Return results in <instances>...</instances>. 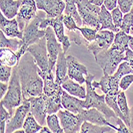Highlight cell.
Wrapping results in <instances>:
<instances>
[{
    "instance_id": "1",
    "label": "cell",
    "mask_w": 133,
    "mask_h": 133,
    "mask_svg": "<svg viewBox=\"0 0 133 133\" xmlns=\"http://www.w3.org/2000/svg\"><path fill=\"white\" fill-rule=\"evenodd\" d=\"M19 76L23 99H29L43 93L44 83L38 74V66L33 56L26 52L16 66Z\"/></svg>"
},
{
    "instance_id": "2",
    "label": "cell",
    "mask_w": 133,
    "mask_h": 133,
    "mask_svg": "<svg viewBox=\"0 0 133 133\" xmlns=\"http://www.w3.org/2000/svg\"><path fill=\"white\" fill-rule=\"evenodd\" d=\"M85 86H86V97L84 99L85 101V108L89 109L91 108H96L98 109L106 119L108 120L111 118H116L117 116L114 112V111L108 106L105 101V94L99 95L96 92L95 88L92 86V82L94 80L95 76L89 74L86 77Z\"/></svg>"
},
{
    "instance_id": "3",
    "label": "cell",
    "mask_w": 133,
    "mask_h": 133,
    "mask_svg": "<svg viewBox=\"0 0 133 133\" xmlns=\"http://www.w3.org/2000/svg\"><path fill=\"white\" fill-rule=\"evenodd\" d=\"M8 84V90L3 98L1 99V104L9 111L10 115L13 116L14 108L18 107L23 101L22 85L16 66L13 68V72Z\"/></svg>"
},
{
    "instance_id": "4",
    "label": "cell",
    "mask_w": 133,
    "mask_h": 133,
    "mask_svg": "<svg viewBox=\"0 0 133 133\" xmlns=\"http://www.w3.org/2000/svg\"><path fill=\"white\" fill-rule=\"evenodd\" d=\"M125 57V51L111 45L108 49L100 52L95 57L96 62L103 70V72L113 74Z\"/></svg>"
},
{
    "instance_id": "5",
    "label": "cell",
    "mask_w": 133,
    "mask_h": 133,
    "mask_svg": "<svg viewBox=\"0 0 133 133\" xmlns=\"http://www.w3.org/2000/svg\"><path fill=\"white\" fill-rule=\"evenodd\" d=\"M76 4L82 19L83 26L100 30L101 22L99 15L101 6L91 3L89 0H76Z\"/></svg>"
},
{
    "instance_id": "6",
    "label": "cell",
    "mask_w": 133,
    "mask_h": 133,
    "mask_svg": "<svg viewBox=\"0 0 133 133\" xmlns=\"http://www.w3.org/2000/svg\"><path fill=\"white\" fill-rule=\"evenodd\" d=\"M47 15L45 12L42 13H38L36 17L32 19L26 27L23 30V36H22V41L27 47L30 45L37 42L42 38L45 36V30L40 29V23L42 20L45 18Z\"/></svg>"
},
{
    "instance_id": "7",
    "label": "cell",
    "mask_w": 133,
    "mask_h": 133,
    "mask_svg": "<svg viewBox=\"0 0 133 133\" xmlns=\"http://www.w3.org/2000/svg\"><path fill=\"white\" fill-rule=\"evenodd\" d=\"M62 15H63L56 18H49L46 16L40 23V29L45 30L48 26H51L54 30L58 42L62 45L63 52L65 54L71 45V41L69 36L65 34V26L62 22Z\"/></svg>"
},
{
    "instance_id": "8",
    "label": "cell",
    "mask_w": 133,
    "mask_h": 133,
    "mask_svg": "<svg viewBox=\"0 0 133 133\" xmlns=\"http://www.w3.org/2000/svg\"><path fill=\"white\" fill-rule=\"evenodd\" d=\"M27 52H29L33 57L34 58L36 63H37L39 69L43 72L51 71L50 69V62H49V56L46 47V38L45 36L37 42L30 45Z\"/></svg>"
},
{
    "instance_id": "9",
    "label": "cell",
    "mask_w": 133,
    "mask_h": 133,
    "mask_svg": "<svg viewBox=\"0 0 133 133\" xmlns=\"http://www.w3.org/2000/svg\"><path fill=\"white\" fill-rule=\"evenodd\" d=\"M115 34L109 30H101L97 32L96 39L91 42H87L86 46L94 57H96L100 52L108 49L113 43Z\"/></svg>"
},
{
    "instance_id": "10",
    "label": "cell",
    "mask_w": 133,
    "mask_h": 133,
    "mask_svg": "<svg viewBox=\"0 0 133 133\" xmlns=\"http://www.w3.org/2000/svg\"><path fill=\"white\" fill-rule=\"evenodd\" d=\"M45 38L48 56H49L50 69L54 71L56 66L58 55L63 51V48L62 45L58 42L54 30L51 26H48L45 29Z\"/></svg>"
},
{
    "instance_id": "11",
    "label": "cell",
    "mask_w": 133,
    "mask_h": 133,
    "mask_svg": "<svg viewBox=\"0 0 133 133\" xmlns=\"http://www.w3.org/2000/svg\"><path fill=\"white\" fill-rule=\"evenodd\" d=\"M30 102L27 99H23L22 103L17 107L15 115L6 122V132L11 133L15 132L18 129H21L23 127V124L27 115L30 112Z\"/></svg>"
},
{
    "instance_id": "12",
    "label": "cell",
    "mask_w": 133,
    "mask_h": 133,
    "mask_svg": "<svg viewBox=\"0 0 133 133\" xmlns=\"http://www.w3.org/2000/svg\"><path fill=\"white\" fill-rule=\"evenodd\" d=\"M37 4L35 0H22L18 13L17 15V21L19 29L23 31L27 24L37 15Z\"/></svg>"
},
{
    "instance_id": "13",
    "label": "cell",
    "mask_w": 133,
    "mask_h": 133,
    "mask_svg": "<svg viewBox=\"0 0 133 133\" xmlns=\"http://www.w3.org/2000/svg\"><path fill=\"white\" fill-rule=\"evenodd\" d=\"M57 116L60 119L64 131L65 133H77L81 131V128L82 124L81 119L79 118L78 115H76L68 110H59L57 112Z\"/></svg>"
},
{
    "instance_id": "14",
    "label": "cell",
    "mask_w": 133,
    "mask_h": 133,
    "mask_svg": "<svg viewBox=\"0 0 133 133\" xmlns=\"http://www.w3.org/2000/svg\"><path fill=\"white\" fill-rule=\"evenodd\" d=\"M47 96L42 93L38 96H33L27 99L30 102V112L35 117L37 121L41 124L44 125L46 114H47V103H46Z\"/></svg>"
},
{
    "instance_id": "15",
    "label": "cell",
    "mask_w": 133,
    "mask_h": 133,
    "mask_svg": "<svg viewBox=\"0 0 133 133\" xmlns=\"http://www.w3.org/2000/svg\"><path fill=\"white\" fill-rule=\"evenodd\" d=\"M66 59L69 77L81 84L85 83L86 77H84V76L86 77L89 74L86 66L80 63L78 60L72 55L67 56Z\"/></svg>"
},
{
    "instance_id": "16",
    "label": "cell",
    "mask_w": 133,
    "mask_h": 133,
    "mask_svg": "<svg viewBox=\"0 0 133 133\" xmlns=\"http://www.w3.org/2000/svg\"><path fill=\"white\" fill-rule=\"evenodd\" d=\"M119 79L117 78L114 74H108L104 72L103 77L101 78L100 81L97 82L92 81V84L95 89H100L103 93L107 94H118L121 90L119 88Z\"/></svg>"
},
{
    "instance_id": "17",
    "label": "cell",
    "mask_w": 133,
    "mask_h": 133,
    "mask_svg": "<svg viewBox=\"0 0 133 133\" xmlns=\"http://www.w3.org/2000/svg\"><path fill=\"white\" fill-rule=\"evenodd\" d=\"M38 10L45 12L47 17L56 18L63 14L65 8L64 0H35Z\"/></svg>"
},
{
    "instance_id": "18",
    "label": "cell",
    "mask_w": 133,
    "mask_h": 133,
    "mask_svg": "<svg viewBox=\"0 0 133 133\" xmlns=\"http://www.w3.org/2000/svg\"><path fill=\"white\" fill-rule=\"evenodd\" d=\"M79 118L81 119V121H89L92 124H96L98 125H108L114 128L116 131H118V127L112 125L111 123L108 122V120L106 117L102 114L98 109L96 108H91L89 109L84 108L80 113L77 114Z\"/></svg>"
},
{
    "instance_id": "19",
    "label": "cell",
    "mask_w": 133,
    "mask_h": 133,
    "mask_svg": "<svg viewBox=\"0 0 133 133\" xmlns=\"http://www.w3.org/2000/svg\"><path fill=\"white\" fill-rule=\"evenodd\" d=\"M0 29L8 38H22L23 31L19 29L17 19H8L3 15V13L0 14Z\"/></svg>"
},
{
    "instance_id": "20",
    "label": "cell",
    "mask_w": 133,
    "mask_h": 133,
    "mask_svg": "<svg viewBox=\"0 0 133 133\" xmlns=\"http://www.w3.org/2000/svg\"><path fill=\"white\" fill-rule=\"evenodd\" d=\"M62 104L63 108L76 115L85 108L84 100L70 95L65 90H63L62 94Z\"/></svg>"
},
{
    "instance_id": "21",
    "label": "cell",
    "mask_w": 133,
    "mask_h": 133,
    "mask_svg": "<svg viewBox=\"0 0 133 133\" xmlns=\"http://www.w3.org/2000/svg\"><path fill=\"white\" fill-rule=\"evenodd\" d=\"M55 81L57 84H62L69 78L68 66L65 54L62 51L59 54L55 66Z\"/></svg>"
},
{
    "instance_id": "22",
    "label": "cell",
    "mask_w": 133,
    "mask_h": 133,
    "mask_svg": "<svg viewBox=\"0 0 133 133\" xmlns=\"http://www.w3.org/2000/svg\"><path fill=\"white\" fill-rule=\"evenodd\" d=\"M38 74L42 77L44 83L43 93L47 96L54 95L56 91L62 86L60 84H57L54 79V71L43 72L38 67Z\"/></svg>"
},
{
    "instance_id": "23",
    "label": "cell",
    "mask_w": 133,
    "mask_h": 133,
    "mask_svg": "<svg viewBox=\"0 0 133 133\" xmlns=\"http://www.w3.org/2000/svg\"><path fill=\"white\" fill-rule=\"evenodd\" d=\"M22 0H0L1 13L8 19L17 16Z\"/></svg>"
},
{
    "instance_id": "24",
    "label": "cell",
    "mask_w": 133,
    "mask_h": 133,
    "mask_svg": "<svg viewBox=\"0 0 133 133\" xmlns=\"http://www.w3.org/2000/svg\"><path fill=\"white\" fill-rule=\"evenodd\" d=\"M62 86L64 90L72 96H77L80 99L84 100L86 97V86L84 87L78 82H75L74 80L68 78L62 84Z\"/></svg>"
},
{
    "instance_id": "25",
    "label": "cell",
    "mask_w": 133,
    "mask_h": 133,
    "mask_svg": "<svg viewBox=\"0 0 133 133\" xmlns=\"http://www.w3.org/2000/svg\"><path fill=\"white\" fill-rule=\"evenodd\" d=\"M63 90L64 89L62 86H61L54 95L47 96V114L57 113L59 110H62L63 108V106L62 104V94Z\"/></svg>"
},
{
    "instance_id": "26",
    "label": "cell",
    "mask_w": 133,
    "mask_h": 133,
    "mask_svg": "<svg viewBox=\"0 0 133 133\" xmlns=\"http://www.w3.org/2000/svg\"><path fill=\"white\" fill-rule=\"evenodd\" d=\"M99 19H100V22H101L100 30H109L113 31L114 33H117L118 31H119L114 26L110 11L104 6V4L101 6Z\"/></svg>"
},
{
    "instance_id": "27",
    "label": "cell",
    "mask_w": 133,
    "mask_h": 133,
    "mask_svg": "<svg viewBox=\"0 0 133 133\" xmlns=\"http://www.w3.org/2000/svg\"><path fill=\"white\" fill-rule=\"evenodd\" d=\"M24 45L22 39L17 38H6L3 31H0V48H8V49L17 52Z\"/></svg>"
},
{
    "instance_id": "28",
    "label": "cell",
    "mask_w": 133,
    "mask_h": 133,
    "mask_svg": "<svg viewBox=\"0 0 133 133\" xmlns=\"http://www.w3.org/2000/svg\"><path fill=\"white\" fill-rule=\"evenodd\" d=\"M116 131L110 126L108 125H98L90 123L89 121H84L81 124V133H106V132H115Z\"/></svg>"
},
{
    "instance_id": "29",
    "label": "cell",
    "mask_w": 133,
    "mask_h": 133,
    "mask_svg": "<svg viewBox=\"0 0 133 133\" xmlns=\"http://www.w3.org/2000/svg\"><path fill=\"white\" fill-rule=\"evenodd\" d=\"M0 60L1 64L10 67L17 66L19 62L16 53L8 48H0Z\"/></svg>"
},
{
    "instance_id": "30",
    "label": "cell",
    "mask_w": 133,
    "mask_h": 133,
    "mask_svg": "<svg viewBox=\"0 0 133 133\" xmlns=\"http://www.w3.org/2000/svg\"><path fill=\"white\" fill-rule=\"evenodd\" d=\"M65 3V8L64 10V15H69L74 18L79 26H83L82 19L78 12L77 6L76 4V0H64Z\"/></svg>"
},
{
    "instance_id": "31",
    "label": "cell",
    "mask_w": 133,
    "mask_h": 133,
    "mask_svg": "<svg viewBox=\"0 0 133 133\" xmlns=\"http://www.w3.org/2000/svg\"><path fill=\"white\" fill-rule=\"evenodd\" d=\"M42 128V126L37 121V119H35V117L30 112H29V114L27 115L25 119V121H24L23 127H22L25 132L26 133L39 132Z\"/></svg>"
},
{
    "instance_id": "32",
    "label": "cell",
    "mask_w": 133,
    "mask_h": 133,
    "mask_svg": "<svg viewBox=\"0 0 133 133\" xmlns=\"http://www.w3.org/2000/svg\"><path fill=\"white\" fill-rule=\"evenodd\" d=\"M117 104L119 108L120 111L124 114L125 119H126V125L129 126V115H130V108L128 105L127 102V97L124 93V91L120 90L119 92L117 94Z\"/></svg>"
},
{
    "instance_id": "33",
    "label": "cell",
    "mask_w": 133,
    "mask_h": 133,
    "mask_svg": "<svg viewBox=\"0 0 133 133\" xmlns=\"http://www.w3.org/2000/svg\"><path fill=\"white\" fill-rule=\"evenodd\" d=\"M112 45L126 51V50L128 49V34L122 30L116 33L114 42Z\"/></svg>"
},
{
    "instance_id": "34",
    "label": "cell",
    "mask_w": 133,
    "mask_h": 133,
    "mask_svg": "<svg viewBox=\"0 0 133 133\" xmlns=\"http://www.w3.org/2000/svg\"><path fill=\"white\" fill-rule=\"evenodd\" d=\"M105 101H106L107 104L114 111L116 115L118 117L121 118L124 120V122L125 123L126 119H125L124 114L122 113V112L120 111L119 108L118 106V104H117V94H107V95H105Z\"/></svg>"
},
{
    "instance_id": "35",
    "label": "cell",
    "mask_w": 133,
    "mask_h": 133,
    "mask_svg": "<svg viewBox=\"0 0 133 133\" xmlns=\"http://www.w3.org/2000/svg\"><path fill=\"white\" fill-rule=\"evenodd\" d=\"M57 115L54 114H48L46 116V123L48 127L52 131L53 133H63L64 129L62 128L61 124H59Z\"/></svg>"
},
{
    "instance_id": "36",
    "label": "cell",
    "mask_w": 133,
    "mask_h": 133,
    "mask_svg": "<svg viewBox=\"0 0 133 133\" xmlns=\"http://www.w3.org/2000/svg\"><path fill=\"white\" fill-rule=\"evenodd\" d=\"M78 31L81 32V35L83 36V38H84L86 42H91L96 39V34H97V32L99 30L96 29L88 27V26H84V27L79 26Z\"/></svg>"
},
{
    "instance_id": "37",
    "label": "cell",
    "mask_w": 133,
    "mask_h": 133,
    "mask_svg": "<svg viewBox=\"0 0 133 133\" xmlns=\"http://www.w3.org/2000/svg\"><path fill=\"white\" fill-rule=\"evenodd\" d=\"M132 25H133V6L128 13L124 14L123 17L122 25L121 27H120V30H122L128 34L131 31Z\"/></svg>"
},
{
    "instance_id": "38",
    "label": "cell",
    "mask_w": 133,
    "mask_h": 133,
    "mask_svg": "<svg viewBox=\"0 0 133 133\" xmlns=\"http://www.w3.org/2000/svg\"><path fill=\"white\" fill-rule=\"evenodd\" d=\"M130 74H133V69L130 66V65L126 61H123L119 65L117 69L113 74L120 80V78L124 77V75Z\"/></svg>"
},
{
    "instance_id": "39",
    "label": "cell",
    "mask_w": 133,
    "mask_h": 133,
    "mask_svg": "<svg viewBox=\"0 0 133 133\" xmlns=\"http://www.w3.org/2000/svg\"><path fill=\"white\" fill-rule=\"evenodd\" d=\"M11 116H12L9 111L3 106V104H1V107H0V132L1 133L6 132V122L11 118Z\"/></svg>"
},
{
    "instance_id": "40",
    "label": "cell",
    "mask_w": 133,
    "mask_h": 133,
    "mask_svg": "<svg viewBox=\"0 0 133 133\" xmlns=\"http://www.w3.org/2000/svg\"><path fill=\"white\" fill-rule=\"evenodd\" d=\"M123 14L124 13L120 10L119 6H116L112 10H111L113 24L116 26V28L118 29L119 30H120V27H121V25H122V21H123V17H124Z\"/></svg>"
},
{
    "instance_id": "41",
    "label": "cell",
    "mask_w": 133,
    "mask_h": 133,
    "mask_svg": "<svg viewBox=\"0 0 133 133\" xmlns=\"http://www.w3.org/2000/svg\"><path fill=\"white\" fill-rule=\"evenodd\" d=\"M62 22L64 23V26L69 31H74L77 32L78 30L79 26L77 25V23L74 20V18L66 15H62Z\"/></svg>"
},
{
    "instance_id": "42",
    "label": "cell",
    "mask_w": 133,
    "mask_h": 133,
    "mask_svg": "<svg viewBox=\"0 0 133 133\" xmlns=\"http://www.w3.org/2000/svg\"><path fill=\"white\" fill-rule=\"evenodd\" d=\"M12 72H13V67L1 64V66H0V81L2 82L9 83L12 75Z\"/></svg>"
},
{
    "instance_id": "43",
    "label": "cell",
    "mask_w": 133,
    "mask_h": 133,
    "mask_svg": "<svg viewBox=\"0 0 133 133\" xmlns=\"http://www.w3.org/2000/svg\"><path fill=\"white\" fill-rule=\"evenodd\" d=\"M132 83H133V74L124 75L119 80V88L121 90L125 91L131 86V84Z\"/></svg>"
},
{
    "instance_id": "44",
    "label": "cell",
    "mask_w": 133,
    "mask_h": 133,
    "mask_svg": "<svg viewBox=\"0 0 133 133\" xmlns=\"http://www.w3.org/2000/svg\"><path fill=\"white\" fill-rule=\"evenodd\" d=\"M117 5L124 14L128 13L133 6L132 0H117Z\"/></svg>"
},
{
    "instance_id": "45",
    "label": "cell",
    "mask_w": 133,
    "mask_h": 133,
    "mask_svg": "<svg viewBox=\"0 0 133 133\" xmlns=\"http://www.w3.org/2000/svg\"><path fill=\"white\" fill-rule=\"evenodd\" d=\"M116 125H118V131L117 132H121V133H129L131 132L130 129L128 128V127L126 125V124L124 122V120L119 118V117H116Z\"/></svg>"
},
{
    "instance_id": "46",
    "label": "cell",
    "mask_w": 133,
    "mask_h": 133,
    "mask_svg": "<svg viewBox=\"0 0 133 133\" xmlns=\"http://www.w3.org/2000/svg\"><path fill=\"white\" fill-rule=\"evenodd\" d=\"M124 61H126L130 65V66L133 69V51H131L129 48L125 51V57Z\"/></svg>"
},
{
    "instance_id": "47",
    "label": "cell",
    "mask_w": 133,
    "mask_h": 133,
    "mask_svg": "<svg viewBox=\"0 0 133 133\" xmlns=\"http://www.w3.org/2000/svg\"><path fill=\"white\" fill-rule=\"evenodd\" d=\"M104 5L108 10H112L116 7L117 0H104Z\"/></svg>"
},
{
    "instance_id": "48",
    "label": "cell",
    "mask_w": 133,
    "mask_h": 133,
    "mask_svg": "<svg viewBox=\"0 0 133 133\" xmlns=\"http://www.w3.org/2000/svg\"><path fill=\"white\" fill-rule=\"evenodd\" d=\"M9 84L6 82H2L0 83V99H3V96L6 95L7 90H8Z\"/></svg>"
},
{
    "instance_id": "49",
    "label": "cell",
    "mask_w": 133,
    "mask_h": 133,
    "mask_svg": "<svg viewBox=\"0 0 133 133\" xmlns=\"http://www.w3.org/2000/svg\"><path fill=\"white\" fill-rule=\"evenodd\" d=\"M131 132H133V106L130 108V115H129V126Z\"/></svg>"
},
{
    "instance_id": "50",
    "label": "cell",
    "mask_w": 133,
    "mask_h": 133,
    "mask_svg": "<svg viewBox=\"0 0 133 133\" xmlns=\"http://www.w3.org/2000/svg\"><path fill=\"white\" fill-rule=\"evenodd\" d=\"M89 1L96 5V6H101L104 4V0H89Z\"/></svg>"
},
{
    "instance_id": "51",
    "label": "cell",
    "mask_w": 133,
    "mask_h": 133,
    "mask_svg": "<svg viewBox=\"0 0 133 133\" xmlns=\"http://www.w3.org/2000/svg\"><path fill=\"white\" fill-rule=\"evenodd\" d=\"M128 48L133 51V36L128 35Z\"/></svg>"
},
{
    "instance_id": "52",
    "label": "cell",
    "mask_w": 133,
    "mask_h": 133,
    "mask_svg": "<svg viewBox=\"0 0 133 133\" xmlns=\"http://www.w3.org/2000/svg\"><path fill=\"white\" fill-rule=\"evenodd\" d=\"M39 132H40V133H51L52 131L50 129L49 127H48V128H46V127H42Z\"/></svg>"
},
{
    "instance_id": "53",
    "label": "cell",
    "mask_w": 133,
    "mask_h": 133,
    "mask_svg": "<svg viewBox=\"0 0 133 133\" xmlns=\"http://www.w3.org/2000/svg\"><path fill=\"white\" fill-rule=\"evenodd\" d=\"M130 34L133 36V25H132V26H131V31H130Z\"/></svg>"
},
{
    "instance_id": "54",
    "label": "cell",
    "mask_w": 133,
    "mask_h": 133,
    "mask_svg": "<svg viewBox=\"0 0 133 133\" xmlns=\"http://www.w3.org/2000/svg\"><path fill=\"white\" fill-rule=\"evenodd\" d=\"M132 3H133V0H132Z\"/></svg>"
}]
</instances>
